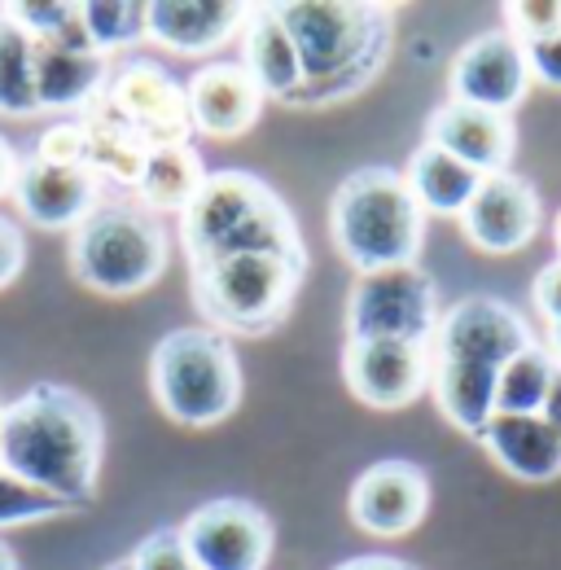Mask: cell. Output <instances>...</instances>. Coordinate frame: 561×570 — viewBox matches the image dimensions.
<instances>
[{
	"label": "cell",
	"mask_w": 561,
	"mask_h": 570,
	"mask_svg": "<svg viewBox=\"0 0 561 570\" xmlns=\"http://www.w3.org/2000/svg\"><path fill=\"white\" fill-rule=\"evenodd\" d=\"M106 426L92 400L58 382H36L0 409V470L83 509L97 497Z\"/></svg>",
	"instance_id": "6da1fadb"
},
{
	"label": "cell",
	"mask_w": 561,
	"mask_h": 570,
	"mask_svg": "<svg viewBox=\"0 0 561 570\" xmlns=\"http://www.w3.org/2000/svg\"><path fill=\"white\" fill-rule=\"evenodd\" d=\"M294 40L303 83L280 106H329L373 83L391 53V9L364 0L268 4Z\"/></svg>",
	"instance_id": "7a4b0ae2"
},
{
	"label": "cell",
	"mask_w": 561,
	"mask_h": 570,
	"mask_svg": "<svg viewBox=\"0 0 561 570\" xmlns=\"http://www.w3.org/2000/svg\"><path fill=\"white\" fill-rule=\"evenodd\" d=\"M180 250L189 268L233 255H307L298 219L277 189L255 171H210L180 212Z\"/></svg>",
	"instance_id": "3957f363"
},
{
	"label": "cell",
	"mask_w": 561,
	"mask_h": 570,
	"mask_svg": "<svg viewBox=\"0 0 561 570\" xmlns=\"http://www.w3.org/2000/svg\"><path fill=\"white\" fill-rule=\"evenodd\" d=\"M329 233L338 255L360 273L417 264L425 246V212L417 207L404 171L368 163L343 176L329 198Z\"/></svg>",
	"instance_id": "277c9868"
},
{
	"label": "cell",
	"mask_w": 561,
	"mask_h": 570,
	"mask_svg": "<svg viewBox=\"0 0 561 570\" xmlns=\"http://www.w3.org/2000/svg\"><path fill=\"white\" fill-rule=\"evenodd\" d=\"M307 255H233L189 268L194 307L224 338H264L294 312Z\"/></svg>",
	"instance_id": "5b68a950"
},
{
	"label": "cell",
	"mask_w": 561,
	"mask_h": 570,
	"mask_svg": "<svg viewBox=\"0 0 561 570\" xmlns=\"http://www.w3.org/2000/svg\"><path fill=\"white\" fill-rule=\"evenodd\" d=\"M167 250V228L154 212H145L137 198L106 194L70 233V273L106 298H132L163 277Z\"/></svg>",
	"instance_id": "8992f818"
},
{
	"label": "cell",
	"mask_w": 561,
	"mask_h": 570,
	"mask_svg": "<svg viewBox=\"0 0 561 570\" xmlns=\"http://www.w3.org/2000/svg\"><path fill=\"white\" fill-rule=\"evenodd\" d=\"M154 404L176 426H215L242 404V364L224 334L207 325L171 330L149 352Z\"/></svg>",
	"instance_id": "52a82bcc"
},
{
	"label": "cell",
	"mask_w": 561,
	"mask_h": 570,
	"mask_svg": "<svg viewBox=\"0 0 561 570\" xmlns=\"http://www.w3.org/2000/svg\"><path fill=\"white\" fill-rule=\"evenodd\" d=\"M439 285L434 277L404 264L382 273H360L347 294L351 343H413L430 347L439 330Z\"/></svg>",
	"instance_id": "ba28073f"
},
{
	"label": "cell",
	"mask_w": 561,
	"mask_h": 570,
	"mask_svg": "<svg viewBox=\"0 0 561 570\" xmlns=\"http://www.w3.org/2000/svg\"><path fill=\"white\" fill-rule=\"evenodd\" d=\"M194 570H264L273 558V522L259 504L219 497L180 522Z\"/></svg>",
	"instance_id": "9c48e42d"
},
{
	"label": "cell",
	"mask_w": 561,
	"mask_h": 570,
	"mask_svg": "<svg viewBox=\"0 0 561 570\" xmlns=\"http://www.w3.org/2000/svg\"><path fill=\"white\" fill-rule=\"evenodd\" d=\"M535 343L531 325L495 294H470L456 298L434 330L430 360H456V364H479V368H504L518 352Z\"/></svg>",
	"instance_id": "30bf717a"
},
{
	"label": "cell",
	"mask_w": 561,
	"mask_h": 570,
	"mask_svg": "<svg viewBox=\"0 0 561 570\" xmlns=\"http://www.w3.org/2000/svg\"><path fill=\"white\" fill-rule=\"evenodd\" d=\"M101 101L149 149H158V145H189V137H194L185 83L167 67L149 62V58H137V62H128V67H119V71L110 75Z\"/></svg>",
	"instance_id": "8fae6325"
},
{
	"label": "cell",
	"mask_w": 561,
	"mask_h": 570,
	"mask_svg": "<svg viewBox=\"0 0 561 570\" xmlns=\"http://www.w3.org/2000/svg\"><path fill=\"white\" fill-rule=\"evenodd\" d=\"M31 62H36L40 110H88L106 92V83L115 75L110 53L92 49L79 13H75V22H67L58 36L31 40Z\"/></svg>",
	"instance_id": "7c38bea8"
},
{
	"label": "cell",
	"mask_w": 561,
	"mask_h": 570,
	"mask_svg": "<svg viewBox=\"0 0 561 570\" xmlns=\"http://www.w3.org/2000/svg\"><path fill=\"white\" fill-rule=\"evenodd\" d=\"M351 522L377 540H400L417 531L425 509H430V479L417 461L386 456L373 461L355 483H351Z\"/></svg>",
	"instance_id": "4fadbf2b"
},
{
	"label": "cell",
	"mask_w": 561,
	"mask_h": 570,
	"mask_svg": "<svg viewBox=\"0 0 561 570\" xmlns=\"http://www.w3.org/2000/svg\"><path fill=\"white\" fill-rule=\"evenodd\" d=\"M447 83H452V101L509 115L526 97V83H531L526 49L504 27L483 31L470 45H461V53L452 58Z\"/></svg>",
	"instance_id": "5bb4252c"
},
{
	"label": "cell",
	"mask_w": 561,
	"mask_h": 570,
	"mask_svg": "<svg viewBox=\"0 0 561 570\" xmlns=\"http://www.w3.org/2000/svg\"><path fill=\"white\" fill-rule=\"evenodd\" d=\"M343 377L347 391L382 413L409 409L430 391V347L413 343H351L343 347Z\"/></svg>",
	"instance_id": "9a60e30c"
},
{
	"label": "cell",
	"mask_w": 561,
	"mask_h": 570,
	"mask_svg": "<svg viewBox=\"0 0 561 570\" xmlns=\"http://www.w3.org/2000/svg\"><path fill=\"white\" fill-rule=\"evenodd\" d=\"M540 228V194L518 171L483 176L479 194L461 212V233L483 255H513L522 250Z\"/></svg>",
	"instance_id": "2e32d148"
},
{
	"label": "cell",
	"mask_w": 561,
	"mask_h": 570,
	"mask_svg": "<svg viewBox=\"0 0 561 570\" xmlns=\"http://www.w3.org/2000/svg\"><path fill=\"white\" fill-rule=\"evenodd\" d=\"M101 198H106V185L97 180L92 167H58L36 154L22 158L18 180H13L18 212L49 233H75Z\"/></svg>",
	"instance_id": "e0dca14e"
},
{
	"label": "cell",
	"mask_w": 561,
	"mask_h": 570,
	"mask_svg": "<svg viewBox=\"0 0 561 570\" xmlns=\"http://www.w3.org/2000/svg\"><path fill=\"white\" fill-rule=\"evenodd\" d=\"M425 141L447 149L452 158H461L479 176H495V171H509L513 149H518V132H513V119L509 115L479 110V106H465V101H452L447 97L430 115Z\"/></svg>",
	"instance_id": "ac0fdd59"
},
{
	"label": "cell",
	"mask_w": 561,
	"mask_h": 570,
	"mask_svg": "<svg viewBox=\"0 0 561 570\" xmlns=\"http://www.w3.org/2000/svg\"><path fill=\"white\" fill-rule=\"evenodd\" d=\"M189 97V119L194 132L215 137V141H233L242 132H250L259 124L264 110V92L250 75L242 71V62H210L185 83Z\"/></svg>",
	"instance_id": "d6986e66"
},
{
	"label": "cell",
	"mask_w": 561,
	"mask_h": 570,
	"mask_svg": "<svg viewBox=\"0 0 561 570\" xmlns=\"http://www.w3.org/2000/svg\"><path fill=\"white\" fill-rule=\"evenodd\" d=\"M255 4L237 0H149V40L163 49L203 58L224 49L250 22Z\"/></svg>",
	"instance_id": "ffe728a7"
},
{
	"label": "cell",
	"mask_w": 561,
	"mask_h": 570,
	"mask_svg": "<svg viewBox=\"0 0 561 570\" xmlns=\"http://www.w3.org/2000/svg\"><path fill=\"white\" fill-rule=\"evenodd\" d=\"M479 443L488 448V456L513 479L522 483H553L561 474V439L540 413L531 417H504L495 413Z\"/></svg>",
	"instance_id": "44dd1931"
},
{
	"label": "cell",
	"mask_w": 561,
	"mask_h": 570,
	"mask_svg": "<svg viewBox=\"0 0 561 570\" xmlns=\"http://www.w3.org/2000/svg\"><path fill=\"white\" fill-rule=\"evenodd\" d=\"M242 71L259 83L264 97H277V101H285L303 83L294 40L268 4L250 9V22L242 27Z\"/></svg>",
	"instance_id": "7402d4cb"
},
{
	"label": "cell",
	"mask_w": 561,
	"mask_h": 570,
	"mask_svg": "<svg viewBox=\"0 0 561 570\" xmlns=\"http://www.w3.org/2000/svg\"><path fill=\"white\" fill-rule=\"evenodd\" d=\"M404 180H409V189H413L421 212L452 215V219H461V212L470 207V198H474L479 185H483V176H479L474 167H465L461 158H452L447 149H439V145H430V141H421L417 149H413Z\"/></svg>",
	"instance_id": "603a6c76"
},
{
	"label": "cell",
	"mask_w": 561,
	"mask_h": 570,
	"mask_svg": "<svg viewBox=\"0 0 561 570\" xmlns=\"http://www.w3.org/2000/svg\"><path fill=\"white\" fill-rule=\"evenodd\" d=\"M495 373L500 368L430 360V391L439 413L465 434H483V426L495 417Z\"/></svg>",
	"instance_id": "cb8c5ba5"
},
{
	"label": "cell",
	"mask_w": 561,
	"mask_h": 570,
	"mask_svg": "<svg viewBox=\"0 0 561 570\" xmlns=\"http://www.w3.org/2000/svg\"><path fill=\"white\" fill-rule=\"evenodd\" d=\"M83 132H88V167L97 171L101 185H119V189H137L149 145L97 97L83 115Z\"/></svg>",
	"instance_id": "d4e9b609"
},
{
	"label": "cell",
	"mask_w": 561,
	"mask_h": 570,
	"mask_svg": "<svg viewBox=\"0 0 561 570\" xmlns=\"http://www.w3.org/2000/svg\"><path fill=\"white\" fill-rule=\"evenodd\" d=\"M207 163L194 145H158L145 158V171L137 180V203L145 212H185L194 194L207 180Z\"/></svg>",
	"instance_id": "484cf974"
},
{
	"label": "cell",
	"mask_w": 561,
	"mask_h": 570,
	"mask_svg": "<svg viewBox=\"0 0 561 570\" xmlns=\"http://www.w3.org/2000/svg\"><path fill=\"white\" fill-rule=\"evenodd\" d=\"M558 356L549 347H540V343L518 352L495 373V413H504V417L544 413V400H549V391L558 382Z\"/></svg>",
	"instance_id": "4316f807"
},
{
	"label": "cell",
	"mask_w": 561,
	"mask_h": 570,
	"mask_svg": "<svg viewBox=\"0 0 561 570\" xmlns=\"http://www.w3.org/2000/svg\"><path fill=\"white\" fill-rule=\"evenodd\" d=\"M0 115L4 119H31V115H40L31 36L13 18H4V13H0Z\"/></svg>",
	"instance_id": "83f0119b"
},
{
	"label": "cell",
	"mask_w": 561,
	"mask_h": 570,
	"mask_svg": "<svg viewBox=\"0 0 561 570\" xmlns=\"http://www.w3.org/2000/svg\"><path fill=\"white\" fill-rule=\"evenodd\" d=\"M79 22L101 53L132 49L137 40H149V4L145 0H88L79 4Z\"/></svg>",
	"instance_id": "f1b7e54d"
},
{
	"label": "cell",
	"mask_w": 561,
	"mask_h": 570,
	"mask_svg": "<svg viewBox=\"0 0 561 570\" xmlns=\"http://www.w3.org/2000/svg\"><path fill=\"white\" fill-rule=\"evenodd\" d=\"M67 513H79V509L70 500H58L53 492L0 470V531L27 527V522H45V518H67Z\"/></svg>",
	"instance_id": "f546056e"
},
{
	"label": "cell",
	"mask_w": 561,
	"mask_h": 570,
	"mask_svg": "<svg viewBox=\"0 0 561 570\" xmlns=\"http://www.w3.org/2000/svg\"><path fill=\"white\" fill-rule=\"evenodd\" d=\"M504 31L531 49L540 40H553L561 31V0H513L504 4Z\"/></svg>",
	"instance_id": "4dcf8cb0"
},
{
	"label": "cell",
	"mask_w": 561,
	"mask_h": 570,
	"mask_svg": "<svg viewBox=\"0 0 561 570\" xmlns=\"http://www.w3.org/2000/svg\"><path fill=\"white\" fill-rule=\"evenodd\" d=\"M0 13L13 18L31 40H49V36H58L67 22H75L79 4H67V0H13V4H4Z\"/></svg>",
	"instance_id": "1f68e13d"
},
{
	"label": "cell",
	"mask_w": 561,
	"mask_h": 570,
	"mask_svg": "<svg viewBox=\"0 0 561 570\" xmlns=\"http://www.w3.org/2000/svg\"><path fill=\"white\" fill-rule=\"evenodd\" d=\"M132 570H194L189 549L180 540V527H158L132 549Z\"/></svg>",
	"instance_id": "d6a6232c"
},
{
	"label": "cell",
	"mask_w": 561,
	"mask_h": 570,
	"mask_svg": "<svg viewBox=\"0 0 561 570\" xmlns=\"http://www.w3.org/2000/svg\"><path fill=\"white\" fill-rule=\"evenodd\" d=\"M36 158L58 163V167H88V132H83V119H75V124H53V128L36 141Z\"/></svg>",
	"instance_id": "836d02e7"
},
{
	"label": "cell",
	"mask_w": 561,
	"mask_h": 570,
	"mask_svg": "<svg viewBox=\"0 0 561 570\" xmlns=\"http://www.w3.org/2000/svg\"><path fill=\"white\" fill-rule=\"evenodd\" d=\"M526 67H531V79H535V83L561 92V31L553 40H540V45L526 49Z\"/></svg>",
	"instance_id": "e575fe53"
},
{
	"label": "cell",
	"mask_w": 561,
	"mask_h": 570,
	"mask_svg": "<svg viewBox=\"0 0 561 570\" xmlns=\"http://www.w3.org/2000/svg\"><path fill=\"white\" fill-rule=\"evenodd\" d=\"M22 264H27V237H22V228L13 219L0 215V289L9 282H18Z\"/></svg>",
	"instance_id": "d590c367"
},
{
	"label": "cell",
	"mask_w": 561,
	"mask_h": 570,
	"mask_svg": "<svg viewBox=\"0 0 561 570\" xmlns=\"http://www.w3.org/2000/svg\"><path fill=\"white\" fill-rule=\"evenodd\" d=\"M531 298H535V312L553 325V321H561V264H549L540 277H535V285H531Z\"/></svg>",
	"instance_id": "8d00e7d4"
},
{
	"label": "cell",
	"mask_w": 561,
	"mask_h": 570,
	"mask_svg": "<svg viewBox=\"0 0 561 570\" xmlns=\"http://www.w3.org/2000/svg\"><path fill=\"white\" fill-rule=\"evenodd\" d=\"M18 167H22V158H18V149L0 137V198L9 194L13 198V180H18Z\"/></svg>",
	"instance_id": "74e56055"
},
{
	"label": "cell",
	"mask_w": 561,
	"mask_h": 570,
	"mask_svg": "<svg viewBox=\"0 0 561 570\" xmlns=\"http://www.w3.org/2000/svg\"><path fill=\"white\" fill-rule=\"evenodd\" d=\"M338 570H413V567L400 562V558H351Z\"/></svg>",
	"instance_id": "f35d334b"
},
{
	"label": "cell",
	"mask_w": 561,
	"mask_h": 570,
	"mask_svg": "<svg viewBox=\"0 0 561 570\" xmlns=\"http://www.w3.org/2000/svg\"><path fill=\"white\" fill-rule=\"evenodd\" d=\"M540 417L558 430V439H561V368H558V382H553V391H549V400H544V413H540Z\"/></svg>",
	"instance_id": "ab89813d"
},
{
	"label": "cell",
	"mask_w": 561,
	"mask_h": 570,
	"mask_svg": "<svg viewBox=\"0 0 561 570\" xmlns=\"http://www.w3.org/2000/svg\"><path fill=\"white\" fill-rule=\"evenodd\" d=\"M549 352H553V356H558V364H561V321H553V325H549Z\"/></svg>",
	"instance_id": "60d3db41"
},
{
	"label": "cell",
	"mask_w": 561,
	"mask_h": 570,
	"mask_svg": "<svg viewBox=\"0 0 561 570\" xmlns=\"http://www.w3.org/2000/svg\"><path fill=\"white\" fill-rule=\"evenodd\" d=\"M0 570H18V558H13V549L0 540Z\"/></svg>",
	"instance_id": "b9f144b4"
},
{
	"label": "cell",
	"mask_w": 561,
	"mask_h": 570,
	"mask_svg": "<svg viewBox=\"0 0 561 570\" xmlns=\"http://www.w3.org/2000/svg\"><path fill=\"white\" fill-rule=\"evenodd\" d=\"M553 242H558V264H561V212H558V219H553Z\"/></svg>",
	"instance_id": "7bdbcfd3"
},
{
	"label": "cell",
	"mask_w": 561,
	"mask_h": 570,
	"mask_svg": "<svg viewBox=\"0 0 561 570\" xmlns=\"http://www.w3.org/2000/svg\"><path fill=\"white\" fill-rule=\"evenodd\" d=\"M101 570H132V562L124 558V562H110V567H101Z\"/></svg>",
	"instance_id": "ee69618b"
},
{
	"label": "cell",
	"mask_w": 561,
	"mask_h": 570,
	"mask_svg": "<svg viewBox=\"0 0 561 570\" xmlns=\"http://www.w3.org/2000/svg\"><path fill=\"white\" fill-rule=\"evenodd\" d=\"M0 409H4V404H0Z\"/></svg>",
	"instance_id": "f6af8a7d"
}]
</instances>
